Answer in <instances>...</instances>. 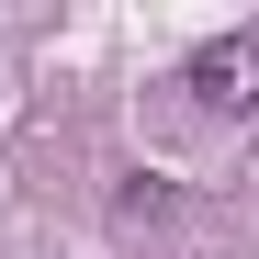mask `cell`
<instances>
[{"mask_svg": "<svg viewBox=\"0 0 259 259\" xmlns=\"http://www.w3.org/2000/svg\"><path fill=\"white\" fill-rule=\"evenodd\" d=\"M192 91L214 113H259V34H214V46H192Z\"/></svg>", "mask_w": 259, "mask_h": 259, "instance_id": "cell-1", "label": "cell"}]
</instances>
